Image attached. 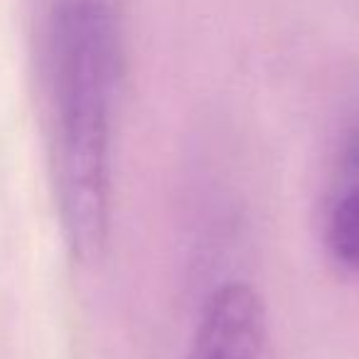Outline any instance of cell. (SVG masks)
<instances>
[{"label": "cell", "mask_w": 359, "mask_h": 359, "mask_svg": "<svg viewBox=\"0 0 359 359\" xmlns=\"http://www.w3.org/2000/svg\"><path fill=\"white\" fill-rule=\"evenodd\" d=\"M47 55L62 222L74 256L91 264L109 241L111 145L123 79V40L109 0H57Z\"/></svg>", "instance_id": "1"}, {"label": "cell", "mask_w": 359, "mask_h": 359, "mask_svg": "<svg viewBox=\"0 0 359 359\" xmlns=\"http://www.w3.org/2000/svg\"><path fill=\"white\" fill-rule=\"evenodd\" d=\"M187 359H269V325L259 293L241 280L207 298Z\"/></svg>", "instance_id": "2"}, {"label": "cell", "mask_w": 359, "mask_h": 359, "mask_svg": "<svg viewBox=\"0 0 359 359\" xmlns=\"http://www.w3.org/2000/svg\"><path fill=\"white\" fill-rule=\"evenodd\" d=\"M325 239L332 259L359 273V130L347 140L327 207Z\"/></svg>", "instance_id": "3"}]
</instances>
